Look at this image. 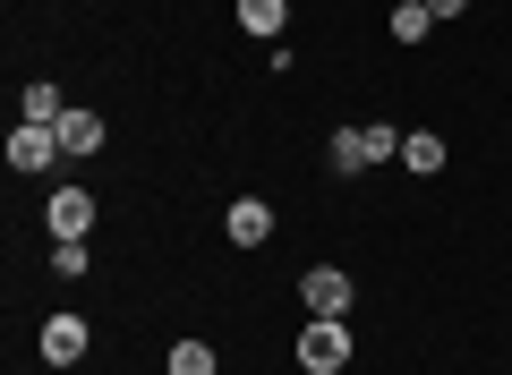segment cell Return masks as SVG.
<instances>
[{"label":"cell","instance_id":"1","mask_svg":"<svg viewBox=\"0 0 512 375\" xmlns=\"http://www.w3.org/2000/svg\"><path fill=\"white\" fill-rule=\"evenodd\" d=\"M393 154H402V137H393L384 120L342 128V137H333V171H367V162H393Z\"/></svg>","mask_w":512,"mask_h":375},{"label":"cell","instance_id":"2","mask_svg":"<svg viewBox=\"0 0 512 375\" xmlns=\"http://www.w3.org/2000/svg\"><path fill=\"white\" fill-rule=\"evenodd\" d=\"M299 367H308V375L350 367V324H342V316H316L308 333H299Z\"/></svg>","mask_w":512,"mask_h":375},{"label":"cell","instance_id":"3","mask_svg":"<svg viewBox=\"0 0 512 375\" xmlns=\"http://www.w3.org/2000/svg\"><path fill=\"white\" fill-rule=\"evenodd\" d=\"M60 162V128L52 120H18L9 128V171H52Z\"/></svg>","mask_w":512,"mask_h":375},{"label":"cell","instance_id":"4","mask_svg":"<svg viewBox=\"0 0 512 375\" xmlns=\"http://www.w3.org/2000/svg\"><path fill=\"white\" fill-rule=\"evenodd\" d=\"M222 231H231V248H265V239H274V205H265V197H239L231 214H222Z\"/></svg>","mask_w":512,"mask_h":375},{"label":"cell","instance_id":"5","mask_svg":"<svg viewBox=\"0 0 512 375\" xmlns=\"http://www.w3.org/2000/svg\"><path fill=\"white\" fill-rule=\"evenodd\" d=\"M299 299H308V316H350V273L316 265L308 282H299Z\"/></svg>","mask_w":512,"mask_h":375},{"label":"cell","instance_id":"6","mask_svg":"<svg viewBox=\"0 0 512 375\" xmlns=\"http://www.w3.org/2000/svg\"><path fill=\"white\" fill-rule=\"evenodd\" d=\"M43 214H52V239H86L94 231V197H86V188H52Z\"/></svg>","mask_w":512,"mask_h":375},{"label":"cell","instance_id":"7","mask_svg":"<svg viewBox=\"0 0 512 375\" xmlns=\"http://www.w3.org/2000/svg\"><path fill=\"white\" fill-rule=\"evenodd\" d=\"M43 358H52V367H77V358H86V316H52L43 324Z\"/></svg>","mask_w":512,"mask_h":375},{"label":"cell","instance_id":"8","mask_svg":"<svg viewBox=\"0 0 512 375\" xmlns=\"http://www.w3.org/2000/svg\"><path fill=\"white\" fill-rule=\"evenodd\" d=\"M103 145V120L94 111H60V154H94Z\"/></svg>","mask_w":512,"mask_h":375},{"label":"cell","instance_id":"9","mask_svg":"<svg viewBox=\"0 0 512 375\" xmlns=\"http://www.w3.org/2000/svg\"><path fill=\"white\" fill-rule=\"evenodd\" d=\"M282 18H291V0H239V26L248 35H282Z\"/></svg>","mask_w":512,"mask_h":375},{"label":"cell","instance_id":"10","mask_svg":"<svg viewBox=\"0 0 512 375\" xmlns=\"http://www.w3.org/2000/svg\"><path fill=\"white\" fill-rule=\"evenodd\" d=\"M402 162H410L419 179H436V171H444V137H427V128H419V137H402Z\"/></svg>","mask_w":512,"mask_h":375},{"label":"cell","instance_id":"11","mask_svg":"<svg viewBox=\"0 0 512 375\" xmlns=\"http://www.w3.org/2000/svg\"><path fill=\"white\" fill-rule=\"evenodd\" d=\"M18 111H26V120H52V128H60V111H69V103H60V86H43V77H35V86L18 94Z\"/></svg>","mask_w":512,"mask_h":375},{"label":"cell","instance_id":"12","mask_svg":"<svg viewBox=\"0 0 512 375\" xmlns=\"http://www.w3.org/2000/svg\"><path fill=\"white\" fill-rule=\"evenodd\" d=\"M427 0H402V9H393V43H427Z\"/></svg>","mask_w":512,"mask_h":375},{"label":"cell","instance_id":"13","mask_svg":"<svg viewBox=\"0 0 512 375\" xmlns=\"http://www.w3.org/2000/svg\"><path fill=\"white\" fill-rule=\"evenodd\" d=\"M171 375H214V350H205V341H180V350H171Z\"/></svg>","mask_w":512,"mask_h":375},{"label":"cell","instance_id":"14","mask_svg":"<svg viewBox=\"0 0 512 375\" xmlns=\"http://www.w3.org/2000/svg\"><path fill=\"white\" fill-rule=\"evenodd\" d=\"M461 9H470V0H427V18H461Z\"/></svg>","mask_w":512,"mask_h":375}]
</instances>
